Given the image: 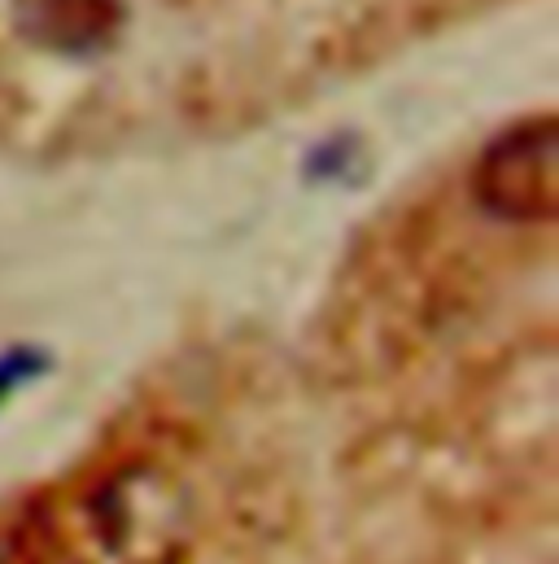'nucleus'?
<instances>
[{
  "label": "nucleus",
  "instance_id": "f03ea898",
  "mask_svg": "<svg viewBox=\"0 0 559 564\" xmlns=\"http://www.w3.org/2000/svg\"><path fill=\"white\" fill-rule=\"evenodd\" d=\"M476 202L507 224H551L559 210V123L525 119L485 144L472 171Z\"/></svg>",
  "mask_w": 559,
  "mask_h": 564
},
{
  "label": "nucleus",
  "instance_id": "f257e3e1",
  "mask_svg": "<svg viewBox=\"0 0 559 564\" xmlns=\"http://www.w3.org/2000/svg\"><path fill=\"white\" fill-rule=\"evenodd\" d=\"M188 543V503L153 464H128L84 490L70 517L75 564H175Z\"/></svg>",
  "mask_w": 559,
  "mask_h": 564
},
{
  "label": "nucleus",
  "instance_id": "7ed1b4c3",
  "mask_svg": "<svg viewBox=\"0 0 559 564\" xmlns=\"http://www.w3.org/2000/svg\"><path fill=\"white\" fill-rule=\"evenodd\" d=\"M114 0H22V26L57 53H92L114 35Z\"/></svg>",
  "mask_w": 559,
  "mask_h": 564
},
{
  "label": "nucleus",
  "instance_id": "39448f33",
  "mask_svg": "<svg viewBox=\"0 0 559 564\" xmlns=\"http://www.w3.org/2000/svg\"><path fill=\"white\" fill-rule=\"evenodd\" d=\"M48 350H40V346H9L4 355H0V408L18 394V390H26L31 381H40L44 372H48Z\"/></svg>",
  "mask_w": 559,
  "mask_h": 564
},
{
  "label": "nucleus",
  "instance_id": "20e7f679",
  "mask_svg": "<svg viewBox=\"0 0 559 564\" xmlns=\"http://www.w3.org/2000/svg\"><path fill=\"white\" fill-rule=\"evenodd\" d=\"M363 166V144L354 137H332V141L315 144L306 158V175L315 184H350Z\"/></svg>",
  "mask_w": 559,
  "mask_h": 564
}]
</instances>
